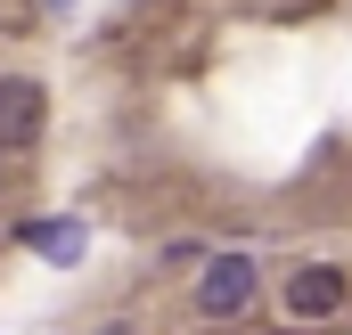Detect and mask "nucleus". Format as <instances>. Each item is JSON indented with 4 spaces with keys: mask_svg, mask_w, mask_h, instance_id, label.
<instances>
[{
    "mask_svg": "<svg viewBox=\"0 0 352 335\" xmlns=\"http://www.w3.org/2000/svg\"><path fill=\"white\" fill-rule=\"evenodd\" d=\"M254 294H263V270H254L246 253H213V262L197 270V319H246Z\"/></svg>",
    "mask_w": 352,
    "mask_h": 335,
    "instance_id": "obj_1",
    "label": "nucleus"
},
{
    "mask_svg": "<svg viewBox=\"0 0 352 335\" xmlns=\"http://www.w3.org/2000/svg\"><path fill=\"white\" fill-rule=\"evenodd\" d=\"M278 303H287V319H336V311L352 303V278L336 270V262H303V270H287Z\"/></svg>",
    "mask_w": 352,
    "mask_h": 335,
    "instance_id": "obj_2",
    "label": "nucleus"
},
{
    "mask_svg": "<svg viewBox=\"0 0 352 335\" xmlns=\"http://www.w3.org/2000/svg\"><path fill=\"white\" fill-rule=\"evenodd\" d=\"M41 123H50V90L33 82V74H8L0 82V148H33Z\"/></svg>",
    "mask_w": 352,
    "mask_h": 335,
    "instance_id": "obj_3",
    "label": "nucleus"
},
{
    "mask_svg": "<svg viewBox=\"0 0 352 335\" xmlns=\"http://www.w3.org/2000/svg\"><path fill=\"white\" fill-rule=\"evenodd\" d=\"M16 238L41 253V262H58V270H74L90 253V221H74V213H41V221H16Z\"/></svg>",
    "mask_w": 352,
    "mask_h": 335,
    "instance_id": "obj_4",
    "label": "nucleus"
},
{
    "mask_svg": "<svg viewBox=\"0 0 352 335\" xmlns=\"http://www.w3.org/2000/svg\"><path fill=\"white\" fill-rule=\"evenodd\" d=\"M98 335H131V327H98Z\"/></svg>",
    "mask_w": 352,
    "mask_h": 335,
    "instance_id": "obj_5",
    "label": "nucleus"
},
{
    "mask_svg": "<svg viewBox=\"0 0 352 335\" xmlns=\"http://www.w3.org/2000/svg\"><path fill=\"white\" fill-rule=\"evenodd\" d=\"M50 8H66V0H50Z\"/></svg>",
    "mask_w": 352,
    "mask_h": 335,
    "instance_id": "obj_6",
    "label": "nucleus"
}]
</instances>
